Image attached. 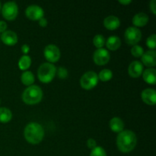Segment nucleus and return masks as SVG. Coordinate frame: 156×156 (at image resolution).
<instances>
[{
	"instance_id": "nucleus-1",
	"label": "nucleus",
	"mask_w": 156,
	"mask_h": 156,
	"mask_svg": "<svg viewBox=\"0 0 156 156\" xmlns=\"http://www.w3.org/2000/svg\"><path fill=\"white\" fill-rule=\"evenodd\" d=\"M137 143L135 133L131 130H123L119 133L117 138L118 149L123 153H128L134 149Z\"/></svg>"
},
{
	"instance_id": "nucleus-2",
	"label": "nucleus",
	"mask_w": 156,
	"mask_h": 156,
	"mask_svg": "<svg viewBox=\"0 0 156 156\" xmlns=\"http://www.w3.org/2000/svg\"><path fill=\"white\" fill-rule=\"evenodd\" d=\"M24 137L28 143L38 144L43 140L44 136V129L38 123L31 122L24 128Z\"/></svg>"
},
{
	"instance_id": "nucleus-3",
	"label": "nucleus",
	"mask_w": 156,
	"mask_h": 156,
	"mask_svg": "<svg viewBox=\"0 0 156 156\" xmlns=\"http://www.w3.org/2000/svg\"><path fill=\"white\" fill-rule=\"evenodd\" d=\"M43 98L42 89L37 85H30L24 91L22 99L27 105H35L39 103Z\"/></svg>"
},
{
	"instance_id": "nucleus-4",
	"label": "nucleus",
	"mask_w": 156,
	"mask_h": 156,
	"mask_svg": "<svg viewBox=\"0 0 156 156\" xmlns=\"http://www.w3.org/2000/svg\"><path fill=\"white\" fill-rule=\"evenodd\" d=\"M56 74V68L53 63L44 62L40 66L37 71L38 79L44 83H48L53 80Z\"/></svg>"
},
{
	"instance_id": "nucleus-5",
	"label": "nucleus",
	"mask_w": 156,
	"mask_h": 156,
	"mask_svg": "<svg viewBox=\"0 0 156 156\" xmlns=\"http://www.w3.org/2000/svg\"><path fill=\"white\" fill-rule=\"evenodd\" d=\"M98 82V76L97 73L93 71L86 72L80 79L81 86L86 90L91 89L95 87Z\"/></svg>"
},
{
	"instance_id": "nucleus-6",
	"label": "nucleus",
	"mask_w": 156,
	"mask_h": 156,
	"mask_svg": "<svg viewBox=\"0 0 156 156\" xmlns=\"http://www.w3.org/2000/svg\"><path fill=\"white\" fill-rule=\"evenodd\" d=\"M125 41L129 45H136L142 38L141 30L136 27H129L124 34Z\"/></svg>"
},
{
	"instance_id": "nucleus-7",
	"label": "nucleus",
	"mask_w": 156,
	"mask_h": 156,
	"mask_svg": "<svg viewBox=\"0 0 156 156\" xmlns=\"http://www.w3.org/2000/svg\"><path fill=\"white\" fill-rule=\"evenodd\" d=\"M3 17L7 20H14L18 13V5L15 2H7L2 9Z\"/></svg>"
},
{
	"instance_id": "nucleus-8",
	"label": "nucleus",
	"mask_w": 156,
	"mask_h": 156,
	"mask_svg": "<svg viewBox=\"0 0 156 156\" xmlns=\"http://www.w3.org/2000/svg\"><path fill=\"white\" fill-rule=\"evenodd\" d=\"M44 56L46 59L51 62H56L60 58V50L57 46L54 44H49L44 49Z\"/></svg>"
},
{
	"instance_id": "nucleus-9",
	"label": "nucleus",
	"mask_w": 156,
	"mask_h": 156,
	"mask_svg": "<svg viewBox=\"0 0 156 156\" xmlns=\"http://www.w3.org/2000/svg\"><path fill=\"white\" fill-rule=\"evenodd\" d=\"M93 59L98 65H105L110 60V53L105 48L97 49L93 54Z\"/></svg>"
},
{
	"instance_id": "nucleus-10",
	"label": "nucleus",
	"mask_w": 156,
	"mask_h": 156,
	"mask_svg": "<svg viewBox=\"0 0 156 156\" xmlns=\"http://www.w3.org/2000/svg\"><path fill=\"white\" fill-rule=\"evenodd\" d=\"M26 16L30 20H38L39 21L41 18L44 17V12L42 8L37 5H30L26 9L25 11Z\"/></svg>"
},
{
	"instance_id": "nucleus-11",
	"label": "nucleus",
	"mask_w": 156,
	"mask_h": 156,
	"mask_svg": "<svg viewBox=\"0 0 156 156\" xmlns=\"http://www.w3.org/2000/svg\"><path fill=\"white\" fill-rule=\"evenodd\" d=\"M128 72L131 77L137 78L140 77L143 72V63L140 61L135 60L131 62L128 68Z\"/></svg>"
},
{
	"instance_id": "nucleus-12",
	"label": "nucleus",
	"mask_w": 156,
	"mask_h": 156,
	"mask_svg": "<svg viewBox=\"0 0 156 156\" xmlns=\"http://www.w3.org/2000/svg\"><path fill=\"white\" fill-rule=\"evenodd\" d=\"M142 99L149 105H155L156 102V92L153 88H146L141 94Z\"/></svg>"
},
{
	"instance_id": "nucleus-13",
	"label": "nucleus",
	"mask_w": 156,
	"mask_h": 156,
	"mask_svg": "<svg viewBox=\"0 0 156 156\" xmlns=\"http://www.w3.org/2000/svg\"><path fill=\"white\" fill-rule=\"evenodd\" d=\"M1 40L6 45H15L18 42V35L13 30H5L2 34Z\"/></svg>"
},
{
	"instance_id": "nucleus-14",
	"label": "nucleus",
	"mask_w": 156,
	"mask_h": 156,
	"mask_svg": "<svg viewBox=\"0 0 156 156\" xmlns=\"http://www.w3.org/2000/svg\"><path fill=\"white\" fill-rule=\"evenodd\" d=\"M142 61L143 63L147 66H155L156 65V52L154 50L146 51L142 56Z\"/></svg>"
},
{
	"instance_id": "nucleus-15",
	"label": "nucleus",
	"mask_w": 156,
	"mask_h": 156,
	"mask_svg": "<svg viewBox=\"0 0 156 156\" xmlns=\"http://www.w3.org/2000/svg\"><path fill=\"white\" fill-rule=\"evenodd\" d=\"M120 21L118 17L114 15H109L104 20V25L109 30H115L120 26Z\"/></svg>"
},
{
	"instance_id": "nucleus-16",
	"label": "nucleus",
	"mask_w": 156,
	"mask_h": 156,
	"mask_svg": "<svg viewBox=\"0 0 156 156\" xmlns=\"http://www.w3.org/2000/svg\"><path fill=\"white\" fill-rule=\"evenodd\" d=\"M149 21V16L144 12H140L134 15L133 18V24L137 27H143Z\"/></svg>"
},
{
	"instance_id": "nucleus-17",
	"label": "nucleus",
	"mask_w": 156,
	"mask_h": 156,
	"mask_svg": "<svg viewBox=\"0 0 156 156\" xmlns=\"http://www.w3.org/2000/svg\"><path fill=\"white\" fill-rule=\"evenodd\" d=\"M106 45L109 50H117L121 45V41L117 35H111L107 40Z\"/></svg>"
},
{
	"instance_id": "nucleus-18",
	"label": "nucleus",
	"mask_w": 156,
	"mask_h": 156,
	"mask_svg": "<svg viewBox=\"0 0 156 156\" xmlns=\"http://www.w3.org/2000/svg\"><path fill=\"white\" fill-rule=\"evenodd\" d=\"M143 79L149 84L154 85L156 82V70L154 68L146 69L143 72Z\"/></svg>"
},
{
	"instance_id": "nucleus-19",
	"label": "nucleus",
	"mask_w": 156,
	"mask_h": 156,
	"mask_svg": "<svg viewBox=\"0 0 156 156\" xmlns=\"http://www.w3.org/2000/svg\"><path fill=\"white\" fill-rule=\"evenodd\" d=\"M110 127L114 132L120 133L123 130L124 123L123 120L119 117H114L110 120Z\"/></svg>"
},
{
	"instance_id": "nucleus-20",
	"label": "nucleus",
	"mask_w": 156,
	"mask_h": 156,
	"mask_svg": "<svg viewBox=\"0 0 156 156\" xmlns=\"http://www.w3.org/2000/svg\"><path fill=\"white\" fill-rule=\"evenodd\" d=\"M12 118V113L9 108H0V122L1 123H8Z\"/></svg>"
},
{
	"instance_id": "nucleus-21",
	"label": "nucleus",
	"mask_w": 156,
	"mask_h": 156,
	"mask_svg": "<svg viewBox=\"0 0 156 156\" xmlns=\"http://www.w3.org/2000/svg\"><path fill=\"white\" fill-rule=\"evenodd\" d=\"M21 82L25 85H32V84L34 82V76L30 71H25L22 73L21 76Z\"/></svg>"
},
{
	"instance_id": "nucleus-22",
	"label": "nucleus",
	"mask_w": 156,
	"mask_h": 156,
	"mask_svg": "<svg viewBox=\"0 0 156 156\" xmlns=\"http://www.w3.org/2000/svg\"><path fill=\"white\" fill-rule=\"evenodd\" d=\"M31 59L28 55H24L20 58L18 61V66L21 70H26L30 66Z\"/></svg>"
},
{
	"instance_id": "nucleus-23",
	"label": "nucleus",
	"mask_w": 156,
	"mask_h": 156,
	"mask_svg": "<svg viewBox=\"0 0 156 156\" xmlns=\"http://www.w3.org/2000/svg\"><path fill=\"white\" fill-rule=\"evenodd\" d=\"M98 76V79H101L103 82H108L112 79L113 73L111 70L108 69H104L100 72Z\"/></svg>"
},
{
	"instance_id": "nucleus-24",
	"label": "nucleus",
	"mask_w": 156,
	"mask_h": 156,
	"mask_svg": "<svg viewBox=\"0 0 156 156\" xmlns=\"http://www.w3.org/2000/svg\"><path fill=\"white\" fill-rule=\"evenodd\" d=\"M93 44L98 48H102L105 44V38L103 35L97 34L93 38Z\"/></svg>"
},
{
	"instance_id": "nucleus-25",
	"label": "nucleus",
	"mask_w": 156,
	"mask_h": 156,
	"mask_svg": "<svg viewBox=\"0 0 156 156\" xmlns=\"http://www.w3.org/2000/svg\"><path fill=\"white\" fill-rule=\"evenodd\" d=\"M131 53L132 55H133L135 57H140V56H143V54L144 53L143 51V48L140 45H134L133 47V48L131 49Z\"/></svg>"
},
{
	"instance_id": "nucleus-26",
	"label": "nucleus",
	"mask_w": 156,
	"mask_h": 156,
	"mask_svg": "<svg viewBox=\"0 0 156 156\" xmlns=\"http://www.w3.org/2000/svg\"><path fill=\"white\" fill-rule=\"evenodd\" d=\"M90 156H107V153L102 147L96 146L94 149H91Z\"/></svg>"
},
{
	"instance_id": "nucleus-27",
	"label": "nucleus",
	"mask_w": 156,
	"mask_h": 156,
	"mask_svg": "<svg viewBox=\"0 0 156 156\" xmlns=\"http://www.w3.org/2000/svg\"><path fill=\"white\" fill-rule=\"evenodd\" d=\"M146 44L150 49H155L156 47V35L155 34L150 35L146 40Z\"/></svg>"
},
{
	"instance_id": "nucleus-28",
	"label": "nucleus",
	"mask_w": 156,
	"mask_h": 156,
	"mask_svg": "<svg viewBox=\"0 0 156 156\" xmlns=\"http://www.w3.org/2000/svg\"><path fill=\"white\" fill-rule=\"evenodd\" d=\"M57 75H58V77H59V79H64L68 76V71H67V69L65 68V67L60 66L59 68V69H58Z\"/></svg>"
},
{
	"instance_id": "nucleus-29",
	"label": "nucleus",
	"mask_w": 156,
	"mask_h": 156,
	"mask_svg": "<svg viewBox=\"0 0 156 156\" xmlns=\"http://www.w3.org/2000/svg\"><path fill=\"white\" fill-rule=\"evenodd\" d=\"M87 146H88L89 149H93L97 146V143H96V141L94 139H88V141H87Z\"/></svg>"
},
{
	"instance_id": "nucleus-30",
	"label": "nucleus",
	"mask_w": 156,
	"mask_h": 156,
	"mask_svg": "<svg viewBox=\"0 0 156 156\" xmlns=\"http://www.w3.org/2000/svg\"><path fill=\"white\" fill-rule=\"evenodd\" d=\"M7 29V24L5 21H0V33H3Z\"/></svg>"
},
{
	"instance_id": "nucleus-31",
	"label": "nucleus",
	"mask_w": 156,
	"mask_h": 156,
	"mask_svg": "<svg viewBox=\"0 0 156 156\" xmlns=\"http://www.w3.org/2000/svg\"><path fill=\"white\" fill-rule=\"evenodd\" d=\"M149 5H150V9L151 10H152V12H153V14H156V1L155 0H152V1L150 2V4H149Z\"/></svg>"
},
{
	"instance_id": "nucleus-32",
	"label": "nucleus",
	"mask_w": 156,
	"mask_h": 156,
	"mask_svg": "<svg viewBox=\"0 0 156 156\" xmlns=\"http://www.w3.org/2000/svg\"><path fill=\"white\" fill-rule=\"evenodd\" d=\"M21 51H22L24 54L27 55V53H28L29 51H30V47H29L27 44H24V45L21 47Z\"/></svg>"
},
{
	"instance_id": "nucleus-33",
	"label": "nucleus",
	"mask_w": 156,
	"mask_h": 156,
	"mask_svg": "<svg viewBox=\"0 0 156 156\" xmlns=\"http://www.w3.org/2000/svg\"><path fill=\"white\" fill-rule=\"evenodd\" d=\"M39 24L42 27H45L47 25V20L44 17H43L39 20Z\"/></svg>"
},
{
	"instance_id": "nucleus-34",
	"label": "nucleus",
	"mask_w": 156,
	"mask_h": 156,
	"mask_svg": "<svg viewBox=\"0 0 156 156\" xmlns=\"http://www.w3.org/2000/svg\"><path fill=\"white\" fill-rule=\"evenodd\" d=\"M119 2L123 5H128L131 2V0H119Z\"/></svg>"
},
{
	"instance_id": "nucleus-35",
	"label": "nucleus",
	"mask_w": 156,
	"mask_h": 156,
	"mask_svg": "<svg viewBox=\"0 0 156 156\" xmlns=\"http://www.w3.org/2000/svg\"><path fill=\"white\" fill-rule=\"evenodd\" d=\"M0 9H1V3H0Z\"/></svg>"
}]
</instances>
